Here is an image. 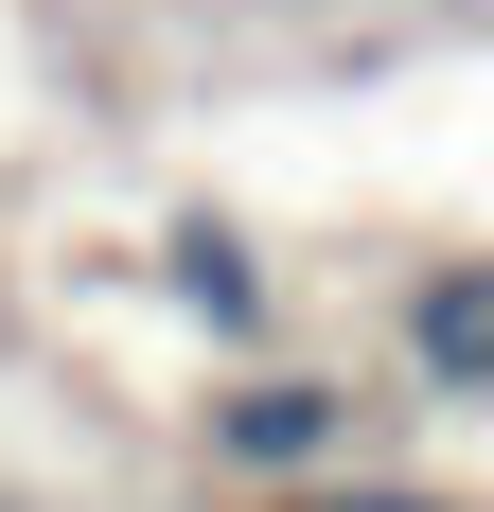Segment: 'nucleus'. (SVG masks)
I'll list each match as a JSON object with an SVG mask.
<instances>
[{
    "mask_svg": "<svg viewBox=\"0 0 494 512\" xmlns=\"http://www.w3.org/2000/svg\"><path fill=\"white\" fill-rule=\"evenodd\" d=\"M336 442H353V389H318V371H247L212 407V460L230 477H318Z\"/></svg>",
    "mask_w": 494,
    "mask_h": 512,
    "instance_id": "nucleus-1",
    "label": "nucleus"
},
{
    "mask_svg": "<svg viewBox=\"0 0 494 512\" xmlns=\"http://www.w3.org/2000/svg\"><path fill=\"white\" fill-rule=\"evenodd\" d=\"M406 354H424V389H494V248L406 283Z\"/></svg>",
    "mask_w": 494,
    "mask_h": 512,
    "instance_id": "nucleus-2",
    "label": "nucleus"
},
{
    "mask_svg": "<svg viewBox=\"0 0 494 512\" xmlns=\"http://www.w3.org/2000/svg\"><path fill=\"white\" fill-rule=\"evenodd\" d=\"M336 512H459V495H336Z\"/></svg>",
    "mask_w": 494,
    "mask_h": 512,
    "instance_id": "nucleus-3",
    "label": "nucleus"
}]
</instances>
